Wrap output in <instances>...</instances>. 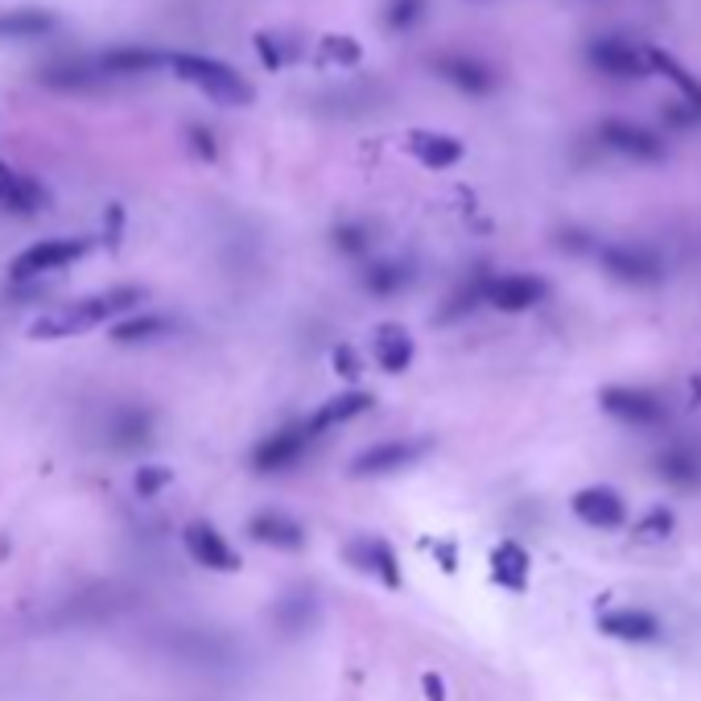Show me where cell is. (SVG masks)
<instances>
[{"label":"cell","mask_w":701,"mask_h":701,"mask_svg":"<svg viewBox=\"0 0 701 701\" xmlns=\"http://www.w3.org/2000/svg\"><path fill=\"white\" fill-rule=\"evenodd\" d=\"M335 244L343 252H350V256H359V252H367V232L364 227H338Z\"/></svg>","instance_id":"obj_34"},{"label":"cell","mask_w":701,"mask_h":701,"mask_svg":"<svg viewBox=\"0 0 701 701\" xmlns=\"http://www.w3.org/2000/svg\"><path fill=\"white\" fill-rule=\"evenodd\" d=\"M170 648H174L182 660H191V664H220L223 657H227V648H223V640H215V636H206V631H194V628H182L170 640Z\"/></svg>","instance_id":"obj_25"},{"label":"cell","mask_w":701,"mask_h":701,"mask_svg":"<svg viewBox=\"0 0 701 701\" xmlns=\"http://www.w3.org/2000/svg\"><path fill=\"white\" fill-rule=\"evenodd\" d=\"M409 153L421 165H429V170H450V165H458V161L467 158V145L458 141V136H450V132H409Z\"/></svg>","instance_id":"obj_15"},{"label":"cell","mask_w":701,"mask_h":701,"mask_svg":"<svg viewBox=\"0 0 701 701\" xmlns=\"http://www.w3.org/2000/svg\"><path fill=\"white\" fill-rule=\"evenodd\" d=\"M95 67L103 74H145L158 71V67H170V54L149 50V45H116V50H103Z\"/></svg>","instance_id":"obj_19"},{"label":"cell","mask_w":701,"mask_h":701,"mask_svg":"<svg viewBox=\"0 0 701 701\" xmlns=\"http://www.w3.org/2000/svg\"><path fill=\"white\" fill-rule=\"evenodd\" d=\"M256 50H261L264 67H273V71H277V67H285V62L297 54V45H285L277 33H261V38H256Z\"/></svg>","instance_id":"obj_32"},{"label":"cell","mask_w":701,"mask_h":701,"mask_svg":"<svg viewBox=\"0 0 701 701\" xmlns=\"http://www.w3.org/2000/svg\"><path fill=\"white\" fill-rule=\"evenodd\" d=\"M170 71H174L177 79H186L191 88L203 91L206 100L227 103V108H244V103H252V95H256L252 83L235 71V67H227V62L220 59H206V54H170Z\"/></svg>","instance_id":"obj_2"},{"label":"cell","mask_w":701,"mask_h":701,"mask_svg":"<svg viewBox=\"0 0 701 701\" xmlns=\"http://www.w3.org/2000/svg\"><path fill=\"white\" fill-rule=\"evenodd\" d=\"M590 67L611 79H648V74H660V54L664 50H652V45L628 42V38H599L590 42Z\"/></svg>","instance_id":"obj_3"},{"label":"cell","mask_w":701,"mask_h":701,"mask_svg":"<svg viewBox=\"0 0 701 701\" xmlns=\"http://www.w3.org/2000/svg\"><path fill=\"white\" fill-rule=\"evenodd\" d=\"M669 532H672V511L664 508H652L640 525H636V537H640V541H664Z\"/></svg>","instance_id":"obj_33"},{"label":"cell","mask_w":701,"mask_h":701,"mask_svg":"<svg viewBox=\"0 0 701 701\" xmlns=\"http://www.w3.org/2000/svg\"><path fill=\"white\" fill-rule=\"evenodd\" d=\"M599 261L611 277L628 281V285H657V281L664 277V264H660L657 252L631 248V244H607V248L599 252Z\"/></svg>","instance_id":"obj_8"},{"label":"cell","mask_w":701,"mask_h":701,"mask_svg":"<svg viewBox=\"0 0 701 701\" xmlns=\"http://www.w3.org/2000/svg\"><path fill=\"white\" fill-rule=\"evenodd\" d=\"M599 141L611 149V153H619V158H631V161H664V141H660L652 129L636 124V120L607 116L599 124Z\"/></svg>","instance_id":"obj_5"},{"label":"cell","mask_w":701,"mask_h":701,"mask_svg":"<svg viewBox=\"0 0 701 701\" xmlns=\"http://www.w3.org/2000/svg\"><path fill=\"white\" fill-rule=\"evenodd\" d=\"M335 359H338V372H343V376H355V372H359V367H355V355H350L347 347H338Z\"/></svg>","instance_id":"obj_36"},{"label":"cell","mask_w":701,"mask_h":701,"mask_svg":"<svg viewBox=\"0 0 701 701\" xmlns=\"http://www.w3.org/2000/svg\"><path fill=\"white\" fill-rule=\"evenodd\" d=\"M170 482H174V470L170 467H136V475H132V487H136L141 499H158Z\"/></svg>","instance_id":"obj_31"},{"label":"cell","mask_w":701,"mask_h":701,"mask_svg":"<svg viewBox=\"0 0 701 701\" xmlns=\"http://www.w3.org/2000/svg\"><path fill=\"white\" fill-rule=\"evenodd\" d=\"M599 628L611 636V640H628V643H652L660 640V619L652 611H631V607H623V611H607L599 619Z\"/></svg>","instance_id":"obj_17"},{"label":"cell","mask_w":701,"mask_h":701,"mask_svg":"<svg viewBox=\"0 0 701 701\" xmlns=\"http://www.w3.org/2000/svg\"><path fill=\"white\" fill-rule=\"evenodd\" d=\"M434 74H441L454 91L475 95V100H482V95L496 91V71H491L482 59H475V54H463V50H446V54H438V59H434Z\"/></svg>","instance_id":"obj_7"},{"label":"cell","mask_w":701,"mask_h":701,"mask_svg":"<svg viewBox=\"0 0 701 701\" xmlns=\"http://www.w3.org/2000/svg\"><path fill=\"white\" fill-rule=\"evenodd\" d=\"M409 264H396V261H380V264H372L364 273V285L372 293H380V297H388V293H400L405 285H409Z\"/></svg>","instance_id":"obj_28"},{"label":"cell","mask_w":701,"mask_h":701,"mask_svg":"<svg viewBox=\"0 0 701 701\" xmlns=\"http://www.w3.org/2000/svg\"><path fill=\"white\" fill-rule=\"evenodd\" d=\"M165 335H170V318H161V314H132V318H120L112 326L116 343H153Z\"/></svg>","instance_id":"obj_26"},{"label":"cell","mask_w":701,"mask_h":701,"mask_svg":"<svg viewBox=\"0 0 701 701\" xmlns=\"http://www.w3.org/2000/svg\"><path fill=\"white\" fill-rule=\"evenodd\" d=\"M182 541H186V553H191L194 561L203 566V570H215V573H235V570H240V553H235L232 545L223 541V532L215 525L194 520V525H186Z\"/></svg>","instance_id":"obj_9"},{"label":"cell","mask_w":701,"mask_h":701,"mask_svg":"<svg viewBox=\"0 0 701 701\" xmlns=\"http://www.w3.org/2000/svg\"><path fill=\"white\" fill-rule=\"evenodd\" d=\"M599 405L611 417L628 425H660L664 421V400L652 393H643V388H607L599 396Z\"/></svg>","instance_id":"obj_12"},{"label":"cell","mask_w":701,"mask_h":701,"mask_svg":"<svg viewBox=\"0 0 701 701\" xmlns=\"http://www.w3.org/2000/svg\"><path fill=\"white\" fill-rule=\"evenodd\" d=\"M108 434H112V446L120 450H136L153 438V413L141 409V405H120L108 421Z\"/></svg>","instance_id":"obj_21"},{"label":"cell","mask_w":701,"mask_h":701,"mask_svg":"<svg viewBox=\"0 0 701 701\" xmlns=\"http://www.w3.org/2000/svg\"><path fill=\"white\" fill-rule=\"evenodd\" d=\"M79 256H88V240H74V235H59V240H42V244H30L13 261V277L30 281L45 277V273H59V268H71Z\"/></svg>","instance_id":"obj_4"},{"label":"cell","mask_w":701,"mask_h":701,"mask_svg":"<svg viewBox=\"0 0 701 701\" xmlns=\"http://www.w3.org/2000/svg\"><path fill=\"white\" fill-rule=\"evenodd\" d=\"M545 293H549V285L541 277H525V273H508V277H496L482 285V297L496 309H504V314H525L537 302H545Z\"/></svg>","instance_id":"obj_10"},{"label":"cell","mask_w":701,"mask_h":701,"mask_svg":"<svg viewBox=\"0 0 701 701\" xmlns=\"http://www.w3.org/2000/svg\"><path fill=\"white\" fill-rule=\"evenodd\" d=\"M425 454V441H380V446H367L364 454H355L350 475H393V470L409 467Z\"/></svg>","instance_id":"obj_13"},{"label":"cell","mask_w":701,"mask_h":701,"mask_svg":"<svg viewBox=\"0 0 701 701\" xmlns=\"http://www.w3.org/2000/svg\"><path fill=\"white\" fill-rule=\"evenodd\" d=\"M100 74H103L100 67H88V62H59V67L42 71V83L54 91H83L91 88Z\"/></svg>","instance_id":"obj_27"},{"label":"cell","mask_w":701,"mask_h":701,"mask_svg":"<svg viewBox=\"0 0 701 701\" xmlns=\"http://www.w3.org/2000/svg\"><path fill=\"white\" fill-rule=\"evenodd\" d=\"M657 475L660 479H669V482H685L689 487V482H698L701 463L685 450H669V454H660L657 458Z\"/></svg>","instance_id":"obj_29"},{"label":"cell","mask_w":701,"mask_h":701,"mask_svg":"<svg viewBox=\"0 0 701 701\" xmlns=\"http://www.w3.org/2000/svg\"><path fill=\"white\" fill-rule=\"evenodd\" d=\"M0 206H4L9 215H33V211L45 206V191L33 177L0 174Z\"/></svg>","instance_id":"obj_24"},{"label":"cell","mask_w":701,"mask_h":701,"mask_svg":"<svg viewBox=\"0 0 701 701\" xmlns=\"http://www.w3.org/2000/svg\"><path fill=\"white\" fill-rule=\"evenodd\" d=\"M347 553H350V561H355V570L376 573L388 590H400V566H396V553L388 541H380V537H364V541L350 545Z\"/></svg>","instance_id":"obj_16"},{"label":"cell","mask_w":701,"mask_h":701,"mask_svg":"<svg viewBox=\"0 0 701 701\" xmlns=\"http://www.w3.org/2000/svg\"><path fill=\"white\" fill-rule=\"evenodd\" d=\"M573 516L590 528H623L628 525V504L614 487H582L573 496Z\"/></svg>","instance_id":"obj_11"},{"label":"cell","mask_w":701,"mask_h":701,"mask_svg":"<svg viewBox=\"0 0 701 701\" xmlns=\"http://www.w3.org/2000/svg\"><path fill=\"white\" fill-rule=\"evenodd\" d=\"M59 30V17L38 4H21V9H0V42H30Z\"/></svg>","instance_id":"obj_14"},{"label":"cell","mask_w":701,"mask_h":701,"mask_svg":"<svg viewBox=\"0 0 701 701\" xmlns=\"http://www.w3.org/2000/svg\"><path fill=\"white\" fill-rule=\"evenodd\" d=\"M425 693H429V701H446V689H441V677H434V672H425L421 677Z\"/></svg>","instance_id":"obj_35"},{"label":"cell","mask_w":701,"mask_h":701,"mask_svg":"<svg viewBox=\"0 0 701 701\" xmlns=\"http://www.w3.org/2000/svg\"><path fill=\"white\" fill-rule=\"evenodd\" d=\"M528 573H532V561H528L525 545L499 541L496 549H491V578H496L504 590H511V595H525Z\"/></svg>","instance_id":"obj_18"},{"label":"cell","mask_w":701,"mask_h":701,"mask_svg":"<svg viewBox=\"0 0 701 701\" xmlns=\"http://www.w3.org/2000/svg\"><path fill=\"white\" fill-rule=\"evenodd\" d=\"M693 396H698V400H701V376H698V380H693Z\"/></svg>","instance_id":"obj_37"},{"label":"cell","mask_w":701,"mask_h":701,"mask_svg":"<svg viewBox=\"0 0 701 701\" xmlns=\"http://www.w3.org/2000/svg\"><path fill=\"white\" fill-rule=\"evenodd\" d=\"M367 409H372V393H343V396H335V400H326L306 425L314 438H322L331 425H347V421H355V417H364Z\"/></svg>","instance_id":"obj_23"},{"label":"cell","mask_w":701,"mask_h":701,"mask_svg":"<svg viewBox=\"0 0 701 701\" xmlns=\"http://www.w3.org/2000/svg\"><path fill=\"white\" fill-rule=\"evenodd\" d=\"M252 541L268 545V549H302L306 545V528L289 520V516H281V511H261V516H252Z\"/></svg>","instance_id":"obj_20"},{"label":"cell","mask_w":701,"mask_h":701,"mask_svg":"<svg viewBox=\"0 0 701 701\" xmlns=\"http://www.w3.org/2000/svg\"><path fill=\"white\" fill-rule=\"evenodd\" d=\"M309 441H314L309 425H285V429L268 434V438L252 450V467L261 470V475H277V470L297 467V463L306 458Z\"/></svg>","instance_id":"obj_6"},{"label":"cell","mask_w":701,"mask_h":701,"mask_svg":"<svg viewBox=\"0 0 701 701\" xmlns=\"http://www.w3.org/2000/svg\"><path fill=\"white\" fill-rule=\"evenodd\" d=\"M372 355H376V364L384 372H405L413 364L417 347H413V335L405 326H380L376 338H372Z\"/></svg>","instance_id":"obj_22"},{"label":"cell","mask_w":701,"mask_h":701,"mask_svg":"<svg viewBox=\"0 0 701 701\" xmlns=\"http://www.w3.org/2000/svg\"><path fill=\"white\" fill-rule=\"evenodd\" d=\"M145 293L132 289V285H120V289H108V293H95V297H83V302H74V306H62L54 314H45L30 326L33 338H74L91 331V326H100V322H112L120 314H129L136 302H141Z\"/></svg>","instance_id":"obj_1"},{"label":"cell","mask_w":701,"mask_h":701,"mask_svg":"<svg viewBox=\"0 0 701 701\" xmlns=\"http://www.w3.org/2000/svg\"><path fill=\"white\" fill-rule=\"evenodd\" d=\"M425 17V0H384V26L396 33L413 30Z\"/></svg>","instance_id":"obj_30"}]
</instances>
